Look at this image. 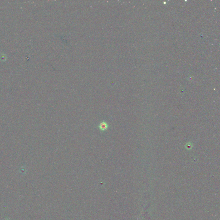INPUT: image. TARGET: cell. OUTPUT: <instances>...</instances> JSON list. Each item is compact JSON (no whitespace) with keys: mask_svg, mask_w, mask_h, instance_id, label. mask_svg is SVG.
Masks as SVG:
<instances>
[{"mask_svg":"<svg viewBox=\"0 0 220 220\" xmlns=\"http://www.w3.org/2000/svg\"><path fill=\"white\" fill-rule=\"evenodd\" d=\"M99 129L101 130L104 131L107 130V128L108 127V125L105 122H102L100 123L99 126Z\"/></svg>","mask_w":220,"mask_h":220,"instance_id":"1","label":"cell"}]
</instances>
